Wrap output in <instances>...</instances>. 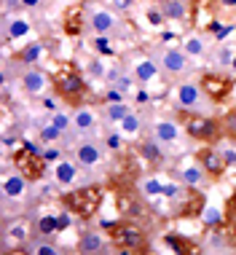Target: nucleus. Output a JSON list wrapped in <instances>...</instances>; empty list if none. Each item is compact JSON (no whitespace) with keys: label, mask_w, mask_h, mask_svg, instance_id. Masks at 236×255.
<instances>
[{"label":"nucleus","mask_w":236,"mask_h":255,"mask_svg":"<svg viewBox=\"0 0 236 255\" xmlns=\"http://www.w3.org/2000/svg\"><path fill=\"white\" fill-rule=\"evenodd\" d=\"M102 231L108 234L113 250L118 253H142L150 250V237L137 220L131 218H118V220H108L102 223Z\"/></svg>","instance_id":"obj_1"},{"label":"nucleus","mask_w":236,"mask_h":255,"mask_svg":"<svg viewBox=\"0 0 236 255\" xmlns=\"http://www.w3.org/2000/svg\"><path fill=\"white\" fill-rule=\"evenodd\" d=\"M177 119L183 121V132L196 142H204V145H218L223 137V124L215 116L207 113H188V110L177 108Z\"/></svg>","instance_id":"obj_2"},{"label":"nucleus","mask_w":236,"mask_h":255,"mask_svg":"<svg viewBox=\"0 0 236 255\" xmlns=\"http://www.w3.org/2000/svg\"><path fill=\"white\" fill-rule=\"evenodd\" d=\"M51 92L57 94L62 102H67L70 108H81L83 100L89 94V86L83 81V75L75 70L73 65L59 67L57 73H51Z\"/></svg>","instance_id":"obj_3"},{"label":"nucleus","mask_w":236,"mask_h":255,"mask_svg":"<svg viewBox=\"0 0 236 255\" xmlns=\"http://www.w3.org/2000/svg\"><path fill=\"white\" fill-rule=\"evenodd\" d=\"M62 207H65L67 212H73V215H78L83 220L94 218L97 212H100L102 202H105V188L102 185H81V188L75 191H67V194H62Z\"/></svg>","instance_id":"obj_4"},{"label":"nucleus","mask_w":236,"mask_h":255,"mask_svg":"<svg viewBox=\"0 0 236 255\" xmlns=\"http://www.w3.org/2000/svg\"><path fill=\"white\" fill-rule=\"evenodd\" d=\"M11 164L19 175H24L30 183H40L46 177V156L35 153L32 148H16L11 153Z\"/></svg>","instance_id":"obj_5"},{"label":"nucleus","mask_w":236,"mask_h":255,"mask_svg":"<svg viewBox=\"0 0 236 255\" xmlns=\"http://www.w3.org/2000/svg\"><path fill=\"white\" fill-rule=\"evenodd\" d=\"M199 86H201V92L210 97L212 105H220V102H226L228 97H231L234 78L228 73H223V70H210V73H201Z\"/></svg>","instance_id":"obj_6"},{"label":"nucleus","mask_w":236,"mask_h":255,"mask_svg":"<svg viewBox=\"0 0 236 255\" xmlns=\"http://www.w3.org/2000/svg\"><path fill=\"white\" fill-rule=\"evenodd\" d=\"M172 210H175V215L177 218H201V212H204V207H207V199L201 191H196L193 185H185L180 194L172 199Z\"/></svg>","instance_id":"obj_7"},{"label":"nucleus","mask_w":236,"mask_h":255,"mask_svg":"<svg viewBox=\"0 0 236 255\" xmlns=\"http://www.w3.org/2000/svg\"><path fill=\"white\" fill-rule=\"evenodd\" d=\"M175 97H177V108L191 110V113H204V110L212 105L210 97L201 92V86L193 84V81H183V84H177Z\"/></svg>","instance_id":"obj_8"},{"label":"nucleus","mask_w":236,"mask_h":255,"mask_svg":"<svg viewBox=\"0 0 236 255\" xmlns=\"http://www.w3.org/2000/svg\"><path fill=\"white\" fill-rule=\"evenodd\" d=\"M118 11L113 8H94L89 11V27L97 32V35H126V30H123V22L116 16Z\"/></svg>","instance_id":"obj_9"},{"label":"nucleus","mask_w":236,"mask_h":255,"mask_svg":"<svg viewBox=\"0 0 236 255\" xmlns=\"http://www.w3.org/2000/svg\"><path fill=\"white\" fill-rule=\"evenodd\" d=\"M196 161L201 164V169L207 172V177H210V180H220V177L226 175V169H228L223 150H218L215 145L199 148V150H196Z\"/></svg>","instance_id":"obj_10"},{"label":"nucleus","mask_w":236,"mask_h":255,"mask_svg":"<svg viewBox=\"0 0 236 255\" xmlns=\"http://www.w3.org/2000/svg\"><path fill=\"white\" fill-rule=\"evenodd\" d=\"M110 247H113V245H110V239H108L105 231L83 229L81 237H78V245H75V250L83 253V255H100V253L110 250Z\"/></svg>","instance_id":"obj_11"},{"label":"nucleus","mask_w":236,"mask_h":255,"mask_svg":"<svg viewBox=\"0 0 236 255\" xmlns=\"http://www.w3.org/2000/svg\"><path fill=\"white\" fill-rule=\"evenodd\" d=\"M86 24H89L86 5H83V3L67 5L65 13H62V30H65V35H70V38L83 35V27H86Z\"/></svg>","instance_id":"obj_12"},{"label":"nucleus","mask_w":236,"mask_h":255,"mask_svg":"<svg viewBox=\"0 0 236 255\" xmlns=\"http://www.w3.org/2000/svg\"><path fill=\"white\" fill-rule=\"evenodd\" d=\"M158 65L166 75H185L191 70V57L185 54V49H164Z\"/></svg>","instance_id":"obj_13"},{"label":"nucleus","mask_w":236,"mask_h":255,"mask_svg":"<svg viewBox=\"0 0 236 255\" xmlns=\"http://www.w3.org/2000/svg\"><path fill=\"white\" fill-rule=\"evenodd\" d=\"M51 86V75L46 70H40L35 65H27V70L22 73V89L30 97H43V92Z\"/></svg>","instance_id":"obj_14"},{"label":"nucleus","mask_w":236,"mask_h":255,"mask_svg":"<svg viewBox=\"0 0 236 255\" xmlns=\"http://www.w3.org/2000/svg\"><path fill=\"white\" fill-rule=\"evenodd\" d=\"M30 180H27L24 175H19L16 169L13 172H8L5 169V175H3V199L5 202H19V199H24L27 196V188H30Z\"/></svg>","instance_id":"obj_15"},{"label":"nucleus","mask_w":236,"mask_h":255,"mask_svg":"<svg viewBox=\"0 0 236 255\" xmlns=\"http://www.w3.org/2000/svg\"><path fill=\"white\" fill-rule=\"evenodd\" d=\"M102 158H105V148H102L100 142L83 140L75 145V161H78L81 167H97V164H102Z\"/></svg>","instance_id":"obj_16"},{"label":"nucleus","mask_w":236,"mask_h":255,"mask_svg":"<svg viewBox=\"0 0 236 255\" xmlns=\"http://www.w3.org/2000/svg\"><path fill=\"white\" fill-rule=\"evenodd\" d=\"M137 153H140L142 161H148V167H161L166 153L161 150V140H142L140 145H137Z\"/></svg>","instance_id":"obj_17"},{"label":"nucleus","mask_w":236,"mask_h":255,"mask_svg":"<svg viewBox=\"0 0 236 255\" xmlns=\"http://www.w3.org/2000/svg\"><path fill=\"white\" fill-rule=\"evenodd\" d=\"M166 22H185L191 16V3L188 0H158Z\"/></svg>","instance_id":"obj_18"},{"label":"nucleus","mask_w":236,"mask_h":255,"mask_svg":"<svg viewBox=\"0 0 236 255\" xmlns=\"http://www.w3.org/2000/svg\"><path fill=\"white\" fill-rule=\"evenodd\" d=\"M131 73H134L137 84H150V81L158 78V73H161V65H158L156 59H150V57H142L134 67H131Z\"/></svg>","instance_id":"obj_19"},{"label":"nucleus","mask_w":236,"mask_h":255,"mask_svg":"<svg viewBox=\"0 0 236 255\" xmlns=\"http://www.w3.org/2000/svg\"><path fill=\"white\" fill-rule=\"evenodd\" d=\"M22 253H30V255H62V247L51 242V237H32L30 242L24 245Z\"/></svg>","instance_id":"obj_20"},{"label":"nucleus","mask_w":236,"mask_h":255,"mask_svg":"<svg viewBox=\"0 0 236 255\" xmlns=\"http://www.w3.org/2000/svg\"><path fill=\"white\" fill-rule=\"evenodd\" d=\"M78 161H67V158H62L57 161V167H54V180H57L62 188H67V185L75 183V177H78Z\"/></svg>","instance_id":"obj_21"},{"label":"nucleus","mask_w":236,"mask_h":255,"mask_svg":"<svg viewBox=\"0 0 236 255\" xmlns=\"http://www.w3.org/2000/svg\"><path fill=\"white\" fill-rule=\"evenodd\" d=\"M73 129L75 132H94L97 129V113L92 108H75L73 113Z\"/></svg>","instance_id":"obj_22"},{"label":"nucleus","mask_w":236,"mask_h":255,"mask_svg":"<svg viewBox=\"0 0 236 255\" xmlns=\"http://www.w3.org/2000/svg\"><path fill=\"white\" fill-rule=\"evenodd\" d=\"M164 245L169 247V250H175V253H196V250H201L196 242H191L188 237H183V234H175V231L164 234Z\"/></svg>","instance_id":"obj_23"},{"label":"nucleus","mask_w":236,"mask_h":255,"mask_svg":"<svg viewBox=\"0 0 236 255\" xmlns=\"http://www.w3.org/2000/svg\"><path fill=\"white\" fill-rule=\"evenodd\" d=\"M153 137L161 142H177L180 129H177V124H172V121H156L153 124Z\"/></svg>","instance_id":"obj_24"},{"label":"nucleus","mask_w":236,"mask_h":255,"mask_svg":"<svg viewBox=\"0 0 236 255\" xmlns=\"http://www.w3.org/2000/svg\"><path fill=\"white\" fill-rule=\"evenodd\" d=\"M180 180H183L185 185H193V188H199L204 180H210L207 177V172L201 169V164H188V167H183V172H180Z\"/></svg>","instance_id":"obj_25"},{"label":"nucleus","mask_w":236,"mask_h":255,"mask_svg":"<svg viewBox=\"0 0 236 255\" xmlns=\"http://www.w3.org/2000/svg\"><path fill=\"white\" fill-rule=\"evenodd\" d=\"M183 49L191 59H201L207 57V38L204 35H188L183 40Z\"/></svg>","instance_id":"obj_26"},{"label":"nucleus","mask_w":236,"mask_h":255,"mask_svg":"<svg viewBox=\"0 0 236 255\" xmlns=\"http://www.w3.org/2000/svg\"><path fill=\"white\" fill-rule=\"evenodd\" d=\"M201 223H204L207 229H223V223H226V210L207 204L204 212H201Z\"/></svg>","instance_id":"obj_27"},{"label":"nucleus","mask_w":236,"mask_h":255,"mask_svg":"<svg viewBox=\"0 0 236 255\" xmlns=\"http://www.w3.org/2000/svg\"><path fill=\"white\" fill-rule=\"evenodd\" d=\"M129 113H131V108H129L123 100H121V102H108V105H105V119H108L110 124H121Z\"/></svg>","instance_id":"obj_28"},{"label":"nucleus","mask_w":236,"mask_h":255,"mask_svg":"<svg viewBox=\"0 0 236 255\" xmlns=\"http://www.w3.org/2000/svg\"><path fill=\"white\" fill-rule=\"evenodd\" d=\"M92 49L100 54V57H116V46H113V38L110 35H94Z\"/></svg>","instance_id":"obj_29"},{"label":"nucleus","mask_w":236,"mask_h":255,"mask_svg":"<svg viewBox=\"0 0 236 255\" xmlns=\"http://www.w3.org/2000/svg\"><path fill=\"white\" fill-rule=\"evenodd\" d=\"M220 124H223V137H226V140L236 142V105L220 116Z\"/></svg>","instance_id":"obj_30"},{"label":"nucleus","mask_w":236,"mask_h":255,"mask_svg":"<svg viewBox=\"0 0 236 255\" xmlns=\"http://www.w3.org/2000/svg\"><path fill=\"white\" fill-rule=\"evenodd\" d=\"M145 22H148L150 27H156V30H161V27L166 24V16H164L161 5H158V3L145 5Z\"/></svg>","instance_id":"obj_31"},{"label":"nucleus","mask_w":236,"mask_h":255,"mask_svg":"<svg viewBox=\"0 0 236 255\" xmlns=\"http://www.w3.org/2000/svg\"><path fill=\"white\" fill-rule=\"evenodd\" d=\"M40 54H43V46L30 43V46H24V49L16 54V62H22V65H35V62L40 59Z\"/></svg>","instance_id":"obj_32"},{"label":"nucleus","mask_w":236,"mask_h":255,"mask_svg":"<svg viewBox=\"0 0 236 255\" xmlns=\"http://www.w3.org/2000/svg\"><path fill=\"white\" fill-rule=\"evenodd\" d=\"M140 129H142V119H140V113H134V110H131L126 119L121 121V134L123 137H134Z\"/></svg>","instance_id":"obj_33"},{"label":"nucleus","mask_w":236,"mask_h":255,"mask_svg":"<svg viewBox=\"0 0 236 255\" xmlns=\"http://www.w3.org/2000/svg\"><path fill=\"white\" fill-rule=\"evenodd\" d=\"M223 229L228 231L231 242L236 245V199H234V196L228 199V207H226V223H223Z\"/></svg>","instance_id":"obj_34"},{"label":"nucleus","mask_w":236,"mask_h":255,"mask_svg":"<svg viewBox=\"0 0 236 255\" xmlns=\"http://www.w3.org/2000/svg\"><path fill=\"white\" fill-rule=\"evenodd\" d=\"M110 86H113L116 92H121L123 97H126L129 92H134V86H137V78H134V73H131V75L121 73V75H118V81H116V84H110Z\"/></svg>","instance_id":"obj_35"},{"label":"nucleus","mask_w":236,"mask_h":255,"mask_svg":"<svg viewBox=\"0 0 236 255\" xmlns=\"http://www.w3.org/2000/svg\"><path fill=\"white\" fill-rule=\"evenodd\" d=\"M38 231L43 234V237H54V234H59V226H57V215H43L38 220Z\"/></svg>","instance_id":"obj_36"},{"label":"nucleus","mask_w":236,"mask_h":255,"mask_svg":"<svg viewBox=\"0 0 236 255\" xmlns=\"http://www.w3.org/2000/svg\"><path fill=\"white\" fill-rule=\"evenodd\" d=\"M62 134H65L62 129H57L54 124H48V127L40 129V142H48V145H54L57 140H62Z\"/></svg>","instance_id":"obj_37"},{"label":"nucleus","mask_w":236,"mask_h":255,"mask_svg":"<svg viewBox=\"0 0 236 255\" xmlns=\"http://www.w3.org/2000/svg\"><path fill=\"white\" fill-rule=\"evenodd\" d=\"M142 194L145 196H161L164 194V185L156 180V177H148V180L142 183Z\"/></svg>","instance_id":"obj_38"},{"label":"nucleus","mask_w":236,"mask_h":255,"mask_svg":"<svg viewBox=\"0 0 236 255\" xmlns=\"http://www.w3.org/2000/svg\"><path fill=\"white\" fill-rule=\"evenodd\" d=\"M51 124L57 129H62V132H67V129L73 127V119H70V116H65V113H54L51 116Z\"/></svg>","instance_id":"obj_39"},{"label":"nucleus","mask_w":236,"mask_h":255,"mask_svg":"<svg viewBox=\"0 0 236 255\" xmlns=\"http://www.w3.org/2000/svg\"><path fill=\"white\" fill-rule=\"evenodd\" d=\"M108 3H110V8H113V11H118V13H126V11L134 8V3H137V0H108Z\"/></svg>","instance_id":"obj_40"},{"label":"nucleus","mask_w":236,"mask_h":255,"mask_svg":"<svg viewBox=\"0 0 236 255\" xmlns=\"http://www.w3.org/2000/svg\"><path fill=\"white\" fill-rule=\"evenodd\" d=\"M231 59H234V54L228 46H218V62L220 65H231Z\"/></svg>","instance_id":"obj_41"},{"label":"nucleus","mask_w":236,"mask_h":255,"mask_svg":"<svg viewBox=\"0 0 236 255\" xmlns=\"http://www.w3.org/2000/svg\"><path fill=\"white\" fill-rule=\"evenodd\" d=\"M89 75H94V78H105V70H102V62L100 59L89 62Z\"/></svg>","instance_id":"obj_42"},{"label":"nucleus","mask_w":236,"mask_h":255,"mask_svg":"<svg viewBox=\"0 0 236 255\" xmlns=\"http://www.w3.org/2000/svg\"><path fill=\"white\" fill-rule=\"evenodd\" d=\"M24 8V3H22V0H3V11H22Z\"/></svg>","instance_id":"obj_43"},{"label":"nucleus","mask_w":236,"mask_h":255,"mask_svg":"<svg viewBox=\"0 0 236 255\" xmlns=\"http://www.w3.org/2000/svg\"><path fill=\"white\" fill-rule=\"evenodd\" d=\"M70 215H73V212H70ZM70 215H67V212H62V215H57V226H59V231H67V229H70V223H73Z\"/></svg>","instance_id":"obj_44"},{"label":"nucleus","mask_w":236,"mask_h":255,"mask_svg":"<svg viewBox=\"0 0 236 255\" xmlns=\"http://www.w3.org/2000/svg\"><path fill=\"white\" fill-rule=\"evenodd\" d=\"M43 156H46V161H59V148L48 145V148L43 150Z\"/></svg>","instance_id":"obj_45"},{"label":"nucleus","mask_w":236,"mask_h":255,"mask_svg":"<svg viewBox=\"0 0 236 255\" xmlns=\"http://www.w3.org/2000/svg\"><path fill=\"white\" fill-rule=\"evenodd\" d=\"M223 156H226V164L231 167V164H236V153L234 150H223Z\"/></svg>","instance_id":"obj_46"},{"label":"nucleus","mask_w":236,"mask_h":255,"mask_svg":"<svg viewBox=\"0 0 236 255\" xmlns=\"http://www.w3.org/2000/svg\"><path fill=\"white\" fill-rule=\"evenodd\" d=\"M108 145H110V148H118V145H121V137H118V134H110V137H108Z\"/></svg>","instance_id":"obj_47"},{"label":"nucleus","mask_w":236,"mask_h":255,"mask_svg":"<svg viewBox=\"0 0 236 255\" xmlns=\"http://www.w3.org/2000/svg\"><path fill=\"white\" fill-rule=\"evenodd\" d=\"M22 3H24V8H38L43 0H22Z\"/></svg>","instance_id":"obj_48"},{"label":"nucleus","mask_w":236,"mask_h":255,"mask_svg":"<svg viewBox=\"0 0 236 255\" xmlns=\"http://www.w3.org/2000/svg\"><path fill=\"white\" fill-rule=\"evenodd\" d=\"M220 5H223V8H236V0H218Z\"/></svg>","instance_id":"obj_49"},{"label":"nucleus","mask_w":236,"mask_h":255,"mask_svg":"<svg viewBox=\"0 0 236 255\" xmlns=\"http://www.w3.org/2000/svg\"><path fill=\"white\" fill-rule=\"evenodd\" d=\"M231 67H234V70H236V51H234V59H231Z\"/></svg>","instance_id":"obj_50"},{"label":"nucleus","mask_w":236,"mask_h":255,"mask_svg":"<svg viewBox=\"0 0 236 255\" xmlns=\"http://www.w3.org/2000/svg\"><path fill=\"white\" fill-rule=\"evenodd\" d=\"M234 199H236V188H234Z\"/></svg>","instance_id":"obj_51"}]
</instances>
